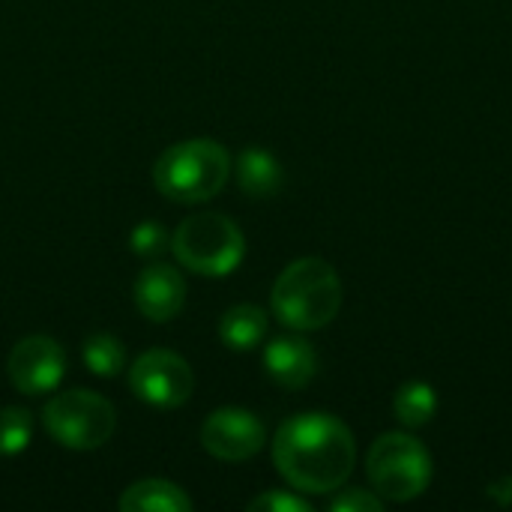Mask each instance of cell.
<instances>
[{
	"mask_svg": "<svg viewBox=\"0 0 512 512\" xmlns=\"http://www.w3.org/2000/svg\"><path fill=\"white\" fill-rule=\"evenodd\" d=\"M357 447L351 429L333 414H297L285 420L273 441L276 471L300 492L327 495L345 486Z\"/></svg>",
	"mask_w": 512,
	"mask_h": 512,
	"instance_id": "6da1fadb",
	"label": "cell"
},
{
	"mask_svg": "<svg viewBox=\"0 0 512 512\" xmlns=\"http://www.w3.org/2000/svg\"><path fill=\"white\" fill-rule=\"evenodd\" d=\"M270 303L285 327L321 330L342 309V279L324 258H300L279 273Z\"/></svg>",
	"mask_w": 512,
	"mask_h": 512,
	"instance_id": "7a4b0ae2",
	"label": "cell"
},
{
	"mask_svg": "<svg viewBox=\"0 0 512 512\" xmlns=\"http://www.w3.org/2000/svg\"><path fill=\"white\" fill-rule=\"evenodd\" d=\"M231 177V156L219 141L192 138L168 147L153 165L159 195L177 204H201L225 189Z\"/></svg>",
	"mask_w": 512,
	"mask_h": 512,
	"instance_id": "3957f363",
	"label": "cell"
},
{
	"mask_svg": "<svg viewBox=\"0 0 512 512\" xmlns=\"http://www.w3.org/2000/svg\"><path fill=\"white\" fill-rule=\"evenodd\" d=\"M174 258L207 279L231 276L246 258V237L234 219L222 213H198L177 225L171 234Z\"/></svg>",
	"mask_w": 512,
	"mask_h": 512,
	"instance_id": "277c9868",
	"label": "cell"
},
{
	"mask_svg": "<svg viewBox=\"0 0 512 512\" xmlns=\"http://www.w3.org/2000/svg\"><path fill=\"white\" fill-rule=\"evenodd\" d=\"M366 474L372 480L375 495H381L384 501H414L420 498L429 483H432V459L429 450L402 432H390L381 435L366 459Z\"/></svg>",
	"mask_w": 512,
	"mask_h": 512,
	"instance_id": "5b68a950",
	"label": "cell"
},
{
	"mask_svg": "<svg viewBox=\"0 0 512 512\" xmlns=\"http://www.w3.org/2000/svg\"><path fill=\"white\" fill-rule=\"evenodd\" d=\"M42 423L60 447L87 453L111 441L117 429V414L105 396H96L90 390H63L48 399Z\"/></svg>",
	"mask_w": 512,
	"mask_h": 512,
	"instance_id": "8992f818",
	"label": "cell"
},
{
	"mask_svg": "<svg viewBox=\"0 0 512 512\" xmlns=\"http://www.w3.org/2000/svg\"><path fill=\"white\" fill-rule=\"evenodd\" d=\"M129 387L150 408L171 411V408H180V405H186L192 399L195 372L177 351L153 348V351H144L132 363Z\"/></svg>",
	"mask_w": 512,
	"mask_h": 512,
	"instance_id": "52a82bcc",
	"label": "cell"
},
{
	"mask_svg": "<svg viewBox=\"0 0 512 512\" xmlns=\"http://www.w3.org/2000/svg\"><path fill=\"white\" fill-rule=\"evenodd\" d=\"M6 372L12 387L24 396L54 393L66 375V351L51 336H27L12 345Z\"/></svg>",
	"mask_w": 512,
	"mask_h": 512,
	"instance_id": "ba28073f",
	"label": "cell"
},
{
	"mask_svg": "<svg viewBox=\"0 0 512 512\" xmlns=\"http://www.w3.org/2000/svg\"><path fill=\"white\" fill-rule=\"evenodd\" d=\"M267 444L264 423L246 408H219L201 426V447L219 462H246Z\"/></svg>",
	"mask_w": 512,
	"mask_h": 512,
	"instance_id": "9c48e42d",
	"label": "cell"
},
{
	"mask_svg": "<svg viewBox=\"0 0 512 512\" xmlns=\"http://www.w3.org/2000/svg\"><path fill=\"white\" fill-rule=\"evenodd\" d=\"M135 306L138 312L153 321L165 324L180 315L186 306V279L177 267L153 264L135 279Z\"/></svg>",
	"mask_w": 512,
	"mask_h": 512,
	"instance_id": "30bf717a",
	"label": "cell"
},
{
	"mask_svg": "<svg viewBox=\"0 0 512 512\" xmlns=\"http://www.w3.org/2000/svg\"><path fill=\"white\" fill-rule=\"evenodd\" d=\"M264 372L285 390L306 387L318 372L315 348L300 336H279L264 348Z\"/></svg>",
	"mask_w": 512,
	"mask_h": 512,
	"instance_id": "8fae6325",
	"label": "cell"
},
{
	"mask_svg": "<svg viewBox=\"0 0 512 512\" xmlns=\"http://www.w3.org/2000/svg\"><path fill=\"white\" fill-rule=\"evenodd\" d=\"M282 165L264 147H246L237 156V186L249 198H273L282 189Z\"/></svg>",
	"mask_w": 512,
	"mask_h": 512,
	"instance_id": "7c38bea8",
	"label": "cell"
},
{
	"mask_svg": "<svg viewBox=\"0 0 512 512\" xmlns=\"http://www.w3.org/2000/svg\"><path fill=\"white\" fill-rule=\"evenodd\" d=\"M117 507L123 512H189L192 498L177 483L138 480L120 495Z\"/></svg>",
	"mask_w": 512,
	"mask_h": 512,
	"instance_id": "4fadbf2b",
	"label": "cell"
},
{
	"mask_svg": "<svg viewBox=\"0 0 512 512\" xmlns=\"http://www.w3.org/2000/svg\"><path fill=\"white\" fill-rule=\"evenodd\" d=\"M267 336V312L255 303L231 306L219 318V339L231 351H252Z\"/></svg>",
	"mask_w": 512,
	"mask_h": 512,
	"instance_id": "5bb4252c",
	"label": "cell"
},
{
	"mask_svg": "<svg viewBox=\"0 0 512 512\" xmlns=\"http://www.w3.org/2000/svg\"><path fill=\"white\" fill-rule=\"evenodd\" d=\"M81 360L90 375L96 378H117L126 369V351L123 342L111 333H93L81 345Z\"/></svg>",
	"mask_w": 512,
	"mask_h": 512,
	"instance_id": "9a60e30c",
	"label": "cell"
},
{
	"mask_svg": "<svg viewBox=\"0 0 512 512\" xmlns=\"http://www.w3.org/2000/svg\"><path fill=\"white\" fill-rule=\"evenodd\" d=\"M393 411H396L399 423H405L408 429H420V426H426V423L435 417V411H438V396H435V390H432L429 384L411 381V384H405V387L396 393Z\"/></svg>",
	"mask_w": 512,
	"mask_h": 512,
	"instance_id": "2e32d148",
	"label": "cell"
},
{
	"mask_svg": "<svg viewBox=\"0 0 512 512\" xmlns=\"http://www.w3.org/2000/svg\"><path fill=\"white\" fill-rule=\"evenodd\" d=\"M33 441V417L24 408H0V456H18Z\"/></svg>",
	"mask_w": 512,
	"mask_h": 512,
	"instance_id": "e0dca14e",
	"label": "cell"
},
{
	"mask_svg": "<svg viewBox=\"0 0 512 512\" xmlns=\"http://www.w3.org/2000/svg\"><path fill=\"white\" fill-rule=\"evenodd\" d=\"M168 243H171V237H168V231L162 228V222H156V219L138 222V225L132 228V234H129V249H132L138 258H144V261L159 258V255L168 249Z\"/></svg>",
	"mask_w": 512,
	"mask_h": 512,
	"instance_id": "ac0fdd59",
	"label": "cell"
},
{
	"mask_svg": "<svg viewBox=\"0 0 512 512\" xmlns=\"http://www.w3.org/2000/svg\"><path fill=\"white\" fill-rule=\"evenodd\" d=\"M312 507L288 492H264L255 501H249V512H309Z\"/></svg>",
	"mask_w": 512,
	"mask_h": 512,
	"instance_id": "d6986e66",
	"label": "cell"
},
{
	"mask_svg": "<svg viewBox=\"0 0 512 512\" xmlns=\"http://www.w3.org/2000/svg\"><path fill=\"white\" fill-rule=\"evenodd\" d=\"M333 512H381L384 510V501L381 495H372L366 489H348L342 492L333 504H330Z\"/></svg>",
	"mask_w": 512,
	"mask_h": 512,
	"instance_id": "ffe728a7",
	"label": "cell"
}]
</instances>
